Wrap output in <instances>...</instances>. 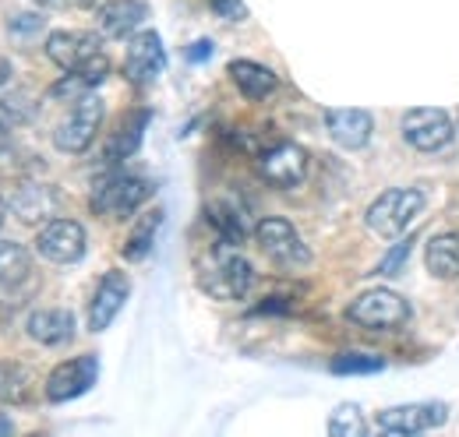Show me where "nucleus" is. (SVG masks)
<instances>
[{"instance_id":"obj_1","label":"nucleus","mask_w":459,"mask_h":437,"mask_svg":"<svg viewBox=\"0 0 459 437\" xmlns=\"http://www.w3.org/2000/svg\"><path fill=\"white\" fill-rule=\"evenodd\" d=\"M195 275H198L202 293L212 296V300H223V304L244 300L247 289L255 286V269H251V261L237 251V244H227V240H220L216 247H209V251L198 258Z\"/></svg>"},{"instance_id":"obj_2","label":"nucleus","mask_w":459,"mask_h":437,"mask_svg":"<svg viewBox=\"0 0 459 437\" xmlns=\"http://www.w3.org/2000/svg\"><path fill=\"white\" fill-rule=\"evenodd\" d=\"M424 205H428V198H424L420 187H389L385 194H378L371 201V209H368L364 218H368L371 233L393 240V236H403L417 222V216L424 212Z\"/></svg>"},{"instance_id":"obj_3","label":"nucleus","mask_w":459,"mask_h":437,"mask_svg":"<svg viewBox=\"0 0 459 437\" xmlns=\"http://www.w3.org/2000/svg\"><path fill=\"white\" fill-rule=\"evenodd\" d=\"M152 180L134 176V173H110L103 176L92 194H89V209L103 218H127L134 209H142L152 198Z\"/></svg>"},{"instance_id":"obj_4","label":"nucleus","mask_w":459,"mask_h":437,"mask_svg":"<svg viewBox=\"0 0 459 437\" xmlns=\"http://www.w3.org/2000/svg\"><path fill=\"white\" fill-rule=\"evenodd\" d=\"M100 124H103V99L92 96V92H85L82 99L71 103L67 116L60 120L57 131H54L57 152H64V156H82V152L96 141Z\"/></svg>"},{"instance_id":"obj_5","label":"nucleus","mask_w":459,"mask_h":437,"mask_svg":"<svg viewBox=\"0 0 459 437\" xmlns=\"http://www.w3.org/2000/svg\"><path fill=\"white\" fill-rule=\"evenodd\" d=\"M255 244L262 247V254H265L273 265H280V269H287V272H297V269H307V265H311L307 244L300 240V233L290 226L287 218H280V216L262 218V222L255 226Z\"/></svg>"},{"instance_id":"obj_6","label":"nucleus","mask_w":459,"mask_h":437,"mask_svg":"<svg viewBox=\"0 0 459 437\" xmlns=\"http://www.w3.org/2000/svg\"><path fill=\"white\" fill-rule=\"evenodd\" d=\"M346 318L368 331H396L410 321V304L393 289H368L346 307Z\"/></svg>"},{"instance_id":"obj_7","label":"nucleus","mask_w":459,"mask_h":437,"mask_svg":"<svg viewBox=\"0 0 459 437\" xmlns=\"http://www.w3.org/2000/svg\"><path fill=\"white\" fill-rule=\"evenodd\" d=\"M403 141L413 145L417 152H438L453 141V120L446 109L435 107H417L403 113Z\"/></svg>"},{"instance_id":"obj_8","label":"nucleus","mask_w":459,"mask_h":437,"mask_svg":"<svg viewBox=\"0 0 459 437\" xmlns=\"http://www.w3.org/2000/svg\"><path fill=\"white\" fill-rule=\"evenodd\" d=\"M85 244H89V236H85V226L78 218H50L39 229V236H36L39 258H47L54 265H74V261H82L85 258Z\"/></svg>"},{"instance_id":"obj_9","label":"nucleus","mask_w":459,"mask_h":437,"mask_svg":"<svg viewBox=\"0 0 459 437\" xmlns=\"http://www.w3.org/2000/svg\"><path fill=\"white\" fill-rule=\"evenodd\" d=\"M167 71V50H163V39L160 32L145 29L138 36H131L127 43V54H124V78L138 89L160 81V74Z\"/></svg>"},{"instance_id":"obj_10","label":"nucleus","mask_w":459,"mask_h":437,"mask_svg":"<svg viewBox=\"0 0 459 437\" xmlns=\"http://www.w3.org/2000/svg\"><path fill=\"white\" fill-rule=\"evenodd\" d=\"M100 381V356L96 353H82L74 360H64L50 371V378L43 384L50 402H71L78 395H85L92 384Z\"/></svg>"},{"instance_id":"obj_11","label":"nucleus","mask_w":459,"mask_h":437,"mask_svg":"<svg viewBox=\"0 0 459 437\" xmlns=\"http://www.w3.org/2000/svg\"><path fill=\"white\" fill-rule=\"evenodd\" d=\"M258 173L265 184H273L280 191L300 187L307 176V152L293 141H276L273 149L258 152Z\"/></svg>"},{"instance_id":"obj_12","label":"nucleus","mask_w":459,"mask_h":437,"mask_svg":"<svg viewBox=\"0 0 459 437\" xmlns=\"http://www.w3.org/2000/svg\"><path fill=\"white\" fill-rule=\"evenodd\" d=\"M449 420L446 402H406V406H389L378 413V431L385 434H424L431 427H442Z\"/></svg>"},{"instance_id":"obj_13","label":"nucleus","mask_w":459,"mask_h":437,"mask_svg":"<svg viewBox=\"0 0 459 437\" xmlns=\"http://www.w3.org/2000/svg\"><path fill=\"white\" fill-rule=\"evenodd\" d=\"M103 54V36L100 32H78V29H60L47 36V56L60 71H78L85 60Z\"/></svg>"},{"instance_id":"obj_14","label":"nucleus","mask_w":459,"mask_h":437,"mask_svg":"<svg viewBox=\"0 0 459 437\" xmlns=\"http://www.w3.org/2000/svg\"><path fill=\"white\" fill-rule=\"evenodd\" d=\"M131 296V278L124 272H107L100 278L96 293H92V304H89V331H107L114 325V318L124 311Z\"/></svg>"},{"instance_id":"obj_15","label":"nucleus","mask_w":459,"mask_h":437,"mask_svg":"<svg viewBox=\"0 0 459 437\" xmlns=\"http://www.w3.org/2000/svg\"><path fill=\"white\" fill-rule=\"evenodd\" d=\"M325 131L329 138L346 149V152H357L371 141V131H375V120L368 109H357V107H346V109H329L325 113Z\"/></svg>"},{"instance_id":"obj_16","label":"nucleus","mask_w":459,"mask_h":437,"mask_svg":"<svg viewBox=\"0 0 459 437\" xmlns=\"http://www.w3.org/2000/svg\"><path fill=\"white\" fill-rule=\"evenodd\" d=\"M149 120H152L149 109H131V113H124L120 124H117V131L110 134V141H107V149H103V163L117 166V163H124V159H131V156L138 152L142 138H145Z\"/></svg>"},{"instance_id":"obj_17","label":"nucleus","mask_w":459,"mask_h":437,"mask_svg":"<svg viewBox=\"0 0 459 437\" xmlns=\"http://www.w3.org/2000/svg\"><path fill=\"white\" fill-rule=\"evenodd\" d=\"M25 331L32 342L39 346H64L74 338V314L64 311V307H43V311H32Z\"/></svg>"},{"instance_id":"obj_18","label":"nucleus","mask_w":459,"mask_h":437,"mask_svg":"<svg viewBox=\"0 0 459 437\" xmlns=\"http://www.w3.org/2000/svg\"><path fill=\"white\" fill-rule=\"evenodd\" d=\"M149 18V7L142 4V0H110V4H103L100 7V32L103 36H110V39H124V36H131L142 21Z\"/></svg>"},{"instance_id":"obj_19","label":"nucleus","mask_w":459,"mask_h":437,"mask_svg":"<svg viewBox=\"0 0 459 437\" xmlns=\"http://www.w3.org/2000/svg\"><path fill=\"white\" fill-rule=\"evenodd\" d=\"M7 201H11V212L25 226H36V222H43V218H50L57 212V194L50 187H43V184H22Z\"/></svg>"},{"instance_id":"obj_20","label":"nucleus","mask_w":459,"mask_h":437,"mask_svg":"<svg viewBox=\"0 0 459 437\" xmlns=\"http://www.w3.org/2000/svg\"><path fill=\"white\" fill-rule=\"evenodd\" d=\"M230 81L247 96V99H269L273 92H276V85H280V78L265 67V64H258V60H230L227 67Z\"/></svg>"},{"instance_id":"obj_21","label":"nucleus","mask_w":459,"mask_h":437,"mask_svg":"<svg viewBox=\"0 0 459 437\" xmlns=\"http://www.w3.org/2000/svg\"><path fill=\"white\" fill-rule=\"evenodd\" d=\"M424 265L435 278H459V229L435 233L424 247Z\"/></svg>"},{"instance_id":"obj_22","label":"nucleus","mask_w":459,"mask_h":437,"mask_svg":"<svg viewBox=\"0 0 459 437\" xmlns=\"http://www.w3.org/2000/svg\"><path fill=\"white\" fill-rule=\"evenodd\" d=\"M29 278H32L29 251L22 244H14V240H0V296L18 293Z\"/></svg>"},{"instance_id":"obj_23","label":"nucleus","mask_w":459,"mask_h":437,"mask_svg":"<svg viewBox=\"0 0 459 437\" xmlns=\"http://www.w3.org/2000/svg\"><path fill=\"white\" fill-rule=\"evenodd\" d=\"M160 226H163V209L145 212V216L131 226V233H127V240H124L120 254H124L127 261H142V258H149V251H152V244H156Z\"/></svg>"},{"instance_id":"obj_24","label":"nucleus","mask_w":459,"mask_h":437,"mask_svg":"<svg viewBox=\"0 0 459 437\" xmlns=\"http://www.w3.org/2000/svg\"><path fill=\"white\" fill-rule=\"evenodd\" d=\"M36 378L29 367L14 364V360H0V406H22L32 398Z\"/></svg>"},{"instance_id":"obj_25","label":"nucleus","mask_w":459,"mask_h":437,"mask_svg":"<svg viewBox=\"0 0 459 437\" xmlns=\"http://www.w3.org/2000/svg\"><path fill=\"white\" fill-rule=\"evenodd\" d=\"M209 222L216 226L220 240H227V244H244V236H247V222L240 216V209L230 201H216L209 209Z\"/></svg>"},{"instance_id":"obj_26","label":"nucleus","mask_w":459,"mask_h":437,"mask_svg":"<svg viewBox=\"0 0 459 437\" xmlns=\"http://www.w3.org/2000/svg\"><path fill=\"white\" fill-rule=\"evenodd\" d=\"M329 434L333 437H364L368 434V424H364L360 406H353V402L336 406L333 416H329Z\"/></svg>"},{"instance_id":"obj_27","label":"nucleus","mask_w":459,"mask_h":437,"mask_svg":"<svg viewBox=\"0 0 459 437\" xmlns=\"http://www.w3.org/2000/svg\"><path fill=\"white\" fill-rule=\"evenodd\" d=\"M385 371V356L375 353H340L333 360V374H378Z\"/></svg>"},{"instance_id":"obj_28","label":"nucleus","mask_w":459,"mask_h":437,"mask_svg":"<svg viewBox=\"0 0 459 437\" xmlns=\"http://www.w3.org/2000/svg\"><path fill=\"white\" fill-rule=\"evenodd\" d=\"M410 251H413V240H400V244H396V247L378 261V269H375V272L378 275H400L403 261H406V254H410Z\"/></svg>"},{"instance_id":"obj_29","label":"nucleus","mask_w":459,"mask_h":437,"mask_svg":"<svg viewBox=\"0 0 459 437\" xmlns=\"http://www.w3.org/2000/svg\"><path fill=\"white\" fill-rule=\"evenodd\" d=\"M43 25H47V18H39V14H14V18H7V32L11 36H36V32H43Z\"/></svg>"},{"instance_id":"obj_30","label":"nucleus","mask_w":459,"mask_h":437,"mask_svg":"<svg viewBox=\"0 0 459 437\" xmlns=\"http://www.w3.org/2000/svg\"><path fill=\"white\" fill-rule=\"evenodd\" d=\"M209 4H212L216 18H223V21H244L247 18L244 0H209Z\"/></svg>"},{"instance_id":"obj_31","label":"nucleus","mask_w":459,"mask_h":437,"mask_svg":"<svg viewBox=\"0 0 459 437\" xmlns=\"http://www.w3.org/2000/svg\"><path fill=\"white\" fill-rule=\"evenodd\" d=\"M205 56H212V43H209V39H198V43L187 50V60H195V64L205 60Z\"/></svg>"},{"instance_id":"obj_32","label":"nucleus","mask_w":459,"mask_h":437,"mask_svg":"<svg viewBox=\"0 0 459 437\" xmlns=\"http://www.w3.org/2000/svg\"><path fill=\"white\" fill-rule=\"evenodd\" d=\"M4 434H14V424H11L7 416H0V437Z\"/></svg>"},{"instance_id":"obj_33","label":"nucleus","mask_w":459,"mask_h":437,"mask_svg":"<svg viewBox=\"0 0 459 437\" xmlns=\"http://www.w3.org/2000/svg\"><path fill=\"white\" fill-rule=\"evenodd\" d=\"M7 212H11V201L0 194V226H4V218H7Z\"/></svg>"},{"instance_id":"obj_34","label":"nucleus","mask_w":459,"mask_h":437,"mask_svg":"<svg viewBox=\"0 0 459 437\" xmlns=\"http://www.w3.org/2000/svg\"><path fill=\"white\" fill-rule=\"evenodd\" d=\"M39 7H60V4H67V0H36Z\"/></svg>"},{"instance_id":"obj_35","label":"nucleus","mask_w":459,"mask_h":437,"mask_svg":"<svg viewBox=\"0 0 459 437\" xmlns=\"http://www.w3.org/2000/svg\"><path fill=\"white\" fill-rule=\"evenodd\" d=\"M74 4H82V7H96V4H103V0H74Z\"/></svg>"},{"instance_id":"obj_36","label":"nucleus","mask_w":459,"mask_h":437,"mask_svg":"<svg viewBox=\"0 0 459 437\" xmlns=\"http://www.w3.org/2000/svg\"><path fill=\"white\" fill-rule=\"evenodd\" d=\"M456 205H459V191H456Z\"/></svg>"}]
</instances>
